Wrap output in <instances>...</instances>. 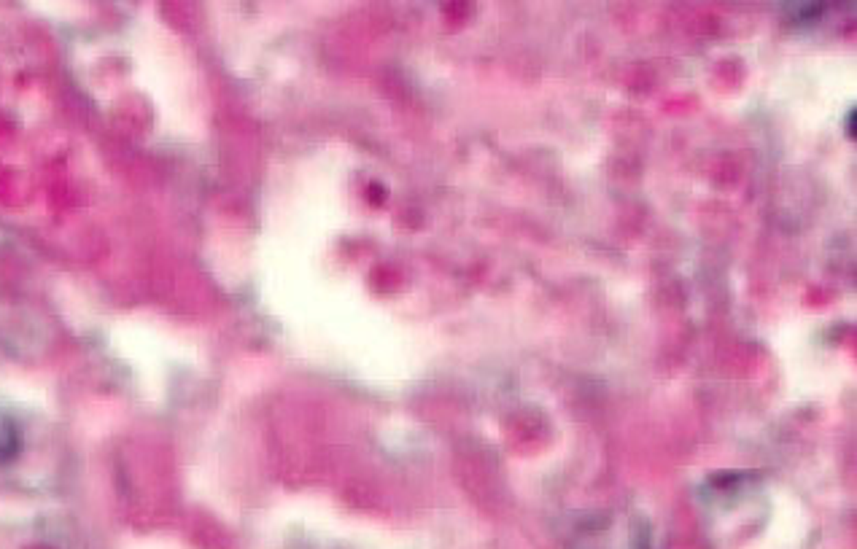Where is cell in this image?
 I'll return each mask as SVG.
<instances>
[{"label": "cell", "instance_id": "1", "mask_svg": "<svg viewBox=\"0 0 857 549\" xmlns=\"http://www.w3.org/2000/svg\"><path fill=\"white\" fill-rule=\"evenodd\" d=\"M847 127H849V138H855V110H849V116H847Z\"/></svg>", "mask_w": 857, "mask_h": 549}]
</instances>
